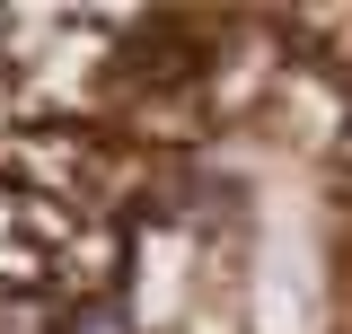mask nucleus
<instances>
[{
	"instance_id": "1",
	"label": "nucleus",
	"mask_w": 352,
	"mask_h": 334,
	"mask_svg": "<svg viewBox=\"0 0 352 334\" xmlns=\"http://www.w3.org/2000/svg\"><path fill=\"white\" fill-rule=\"evenodd\" d=\"M53 334H124V308L115 299H80V308H62Z\"/></svg>"
}]
</instances>
